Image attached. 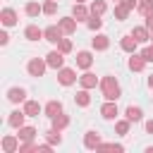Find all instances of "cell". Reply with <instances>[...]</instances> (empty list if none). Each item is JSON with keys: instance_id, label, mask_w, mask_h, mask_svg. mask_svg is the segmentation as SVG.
<instances>
[{"instance_id": "cell-1", "label": "cell", "mask_w": 153, "mask_h": 153, "mask_svg": "<svg viewBox=\"0 0 153 153\" xmlns=\"http://www.w3.org/2000/svg\"><path fill=\"white\" fill-rule=\"evenodd\" d=\"M98 88H100V93L105 96V100H117V98L122 96V86H120V81H117L112 74H105V76L98 81Z\"/></svg>"}, {"instance_id": "cell-2", "label": "cell", "mask_w": 153, "mask_h": 153, "mask_svg": "<svg viewBox=\"0 0 153 153\" xmlns=\"http://www.w3.org/2000/svg\"><path fill=\"white\" fill-rule=\"evenodd\" d=\"M45 69H48V62L43 60V57H31L29 62H26V72H29V76H43L45 74Z\"/></svg>"}, {"instance_id": "cell-3", "label": "cell", "mask_w": 153, "mask_h": 153, "mask_svg": "<svg viewBox=\"0 0 153 153\" xmlns=\"http://www.w3.org/2000/svg\"><path fill=\"white\" fill-rule=\"evenodd\" d=\"M62 36H65V31L60 29V24H50V26L43 29V41H48V43H53V45H57Z\"/></svg>"}, {"instance_id": "cell-4", "label": "cell", "mask_w": 153, "mask_h": 153, "mask_svg": "<svg viewBox=\"0 0 153 153\" xmlns=\"http://www.w3.org/2000/svg\"><path fill=\"white\" fill-rule=\"evenodd\" d=\"M57 81H60L62 86H72L74 81H79L76 69H72V67H60V69H57Z\"/></svg>"}, {"instance_id": "cell-5", "label": "cell", "mask_w": 153, "mask_h": 153, "mask_svg": "<svg viewBox=\"0 0 153 153\" xmlns=\"http://www.w3.org/2000/svg\"><path fill=\"white\" fill-rule=\"evenodd\" d=\"M45 62H48L50 69H60V67H65V53H60V50L55 48V50H50V53L45 55Z\"/></svg>"}, {"instance_id": "cell-6", "label": "cell", "mask_w": 153, "mask_h": 153, "mask_svg": "<svg viewBox=\"0 0 153 153\" xmlns=\"http://www.w3.org/2000/svg\"><path fill=\"white\" fill-rule=\"evenodd\" d=\"M100 115H103V120H117V115H120L117 100H105L100 105Z\"/></svg>"}, {"instance_id": "cell-7", "label": "cell", "mask_w": 153, "mask_h": 153, "mask_svg": "<svg viewBox=\"0 0 153 153\" xmlns=\"http://www.w3.org/2000/svg\"><path fill=\"white\" fill-rule=\"evenodd\" d=\"M0 146H2V153H17L19 151V136L17 134H7V136H2Z\"/></svg>"}, {"instance_id": "cell-8", "label": "cell", "mask_w": 153, "mask_h": 153, "mask_svg": "<svg viewBox=\"0 0 153 153\" xmlns=\"http://www.w3.org/2000/svg\"><path fill=\"white\" fill-rule=\"evenodd\" d=\"M74 60H76V69H91V65H93V53H91V50H79Z\"/></svg>"}, {"instance_id": "cell-9", "label": "cell", "mask_w": 153, "mask_h": 153, "mask_svg": "<svg viewBox=\"0 0 153 153\" xmlns=\"http://www.w3.org/2000/svg\"><path fill=\"white\" fill-rule=\"evenodd\" d=\"M7 100L14 103V105L24 103V100H26V88H22V86H10V88H7Z\"/></svg>"}, {"instance_id": "cell-10", "label": "cell", "mask_w": 153, "mask_h": 153, "mask_svg": "<svg viewBox=\"0 0 153 153\" xmlns=\"http://www.w3.org/2000/svg\"><path fill=\"white\" fill-rule=\"evenodd\" d=\"M0 22H2V26H14V24L19 22V14H17L12 7H2V10H0Z\"/></svg>"}, {"instance_id": "cell-11", "label": "cell", "mask_w": 153, "mask_h": 153, "mask_svg": "<svg viewBox=\"0 0 153 153\" xmlns=\"http://www.w3.org/2000/svg\"><path fill=\"white\" fill-rule=\"evenodd\" d=\"M148 62H146V57L141 55V53H131L129 55V62H127V67L131 69V72H143V67H146Z\"/></svg>"}, {"instance_id": "cell-12", "label": "cell", "mask_w": 153, "mask_h": 153, "mask_svg": "<svg viewBox=\"0 0 153 153\" xmlns=\"http://www.w3.org/2000/svg\"><path fill=\"white\" fill-rule=\"evenodd\" d=\"M72 17H74L76 22H86V19L91 17V7H86L84 2H74V7H72Z\"/></svg>"}, {"instance_id": "cell-13", "label": "cell", "mask_w": 153, "mask_h": 153, "mask_svg": "<svg viewBox=\"0 0 153 153\" xmlns=\"http://www.w3.org/2000/svg\"><path fill=\"white\" fill-rule=\"evenodd\" d=\"M120 48H122L124 53H129V55H131V53H136V48H139V41H136L131 33H127V36H122V38H120Z\"/></svg>"}, {"instance_id": "cell-14", "label": "cell", "mask_w": 153, "mask_h": 153, "mask_svg": "<svg viewBox=\"0 0 153 153\" xmlns=\"http://www.w3.org/2000/svg\"><path fill=\"white\" fill-rule=\"evenodd\" d=\"M98 81H100V79H98L93 72H88V69H84V74L79 76V86H81V88H96Z\"/></svg>"}, {"instance_id": "cell-15", "label": "cell", "mask_w": 153, "mask_h": 153, "mask_svg": "<svg viewBox=\"0 0 153 153\" xmlns=\"http://www.w3.org/2000/svg\"><path fill=\"white\" fill-rule=\"evenodd\" d=\"M43 112H45V117H55V115L65 112V110H62V100H57V98L48 100V103L43 105Z\"/></svg>"}, {"instance_id": "cell-16", "label": "cell", "mask_w": 153, "mask_h": 153, "mask_svg": "<svg viewBox=\"0 0 153 153\" xmlns=\"http://www.w3.org/2000/svg\"><path fill=\"white\" fill-rule=\"evenodd\" d=\"M98 146H100V134H98V131H93V129H91V131H86V134H84V148L96 151Z\"/></svg>"}, {"instance_id": "cell-17", "label": "cell", "mask_w": 153, "mask_h": 153, "mask_svg": "<svg viewBox=\"0 0 153 153\" xmlns=\"http://www.w3.org/2000/svg\"><path fill=\"white\" fill-rule=\"evenodd\" d=\"M57 24H60V29L65 31V36H72V33L76 31V19H74V17H62V19H57Z\"/></svg>"}, {"instance_id": "cell-18", "label": "cell", "mask_w": 153, "mask_h": 153, "mask_svg": "<svg viewBox=\"0 0 153 153\" xmlns=\"http://www.w3.org/2000/svg\"><path fill=\"white\" fill-rule=\"evenodd\" d=\"M22 110L26 112V117H38V115L43 112V108H41L38 100H24V108H22Z\"/></svg>"}, {"instance_id": "cell-19", "label": "cell", "mask_w": 153, "mask_h": 153, "mask_svg": "<svg viewBox=\"0 0 153 153\" xmlns=\"http://www.w3.org/2000/svg\"><path fill=\"white\" fill-rule=\"evenodd\" d=\"M124 117H127L129 122H141V120H143V110H141L139 105H127V108H124Z\"/></svg>"}, {"instance_id": "cell-20", "label": "cell", "mask_w": 153, "mask_h": 153, "mask_svg": "<svg viewBox=\"0 0 153 153\" xmlns=\"http://www.w3.org/2000/svg\"><path fill=\"white\" fill-rule=\"evenodd\" d=\"M24 117H26V112H24V110H12V112H10V117H7V124H10V127H14V129H19V127H24Z\"/></svg>"}, {"instance_id": "cell-21", "label": "cell", "mask_w": 153, "mask_h": 153, "mask_svg": "<svg viewBox=\"0 0 153 153\" xmlns=\"http://www.w3.org/2000/svg\"><path fill=\"white\" fill-rule=\"evenodd\" d=\"M24 38H26V41H41V38H43V29H38L36 24H29V26L24 29Z\"/></svg>"}, {"instance_id": "cell-22", "label": "cell", "mask_w": 153, "mask_h": 153, "mask_svg": "<svg viewBox=\"0 0 153 153\" xmlns=\"http://www.w3.org/2000/svg\"><path fill=\"white\" fill-rule=\"evenodd\" d=\"M131 36H134L139 43H148V41H151V31H148V26H134V29H131Z\"/></svg>"}, {"instance_id": "cell-23", "label": "cell", "mask_w": 153, "mask_h": 153, "mask_svg": "<svg viewBox=\"0 0 153 153\" xmlns=\"http://www.w3.org/2000/svg\"><path fill=\"white\" fill-rule=\"evenodd\" d=\"M91 45H93V50H108V48H110V36L96 33V38L91 41Z\"/></svg>"}, {"instance_id": "cell-24", "label": "cell", "mask_w": 153, "mask_h": 153, "mask_svg": "<svg viewBox=\"0 0 153 153\" xmlns=\"http://www.w3.org/2000/svg\"><path fill=\"white\" fill-rule=\"evenodd\" d=\"M129 12H131V7H127L124 2H115L112 14H115V19H117V22H124V19L129 17Z\"/></svg>"}, {"instance_id": "cell-25", "label": "cell", "mask_w": 153, "mask_h": 153, "mask_svg": "<svg viewBox=\"0 0 153 153\" xmlns=\"http://www.w3.org/2000/svg\"><path fill=\"white\" fill-rule=\"evenodd\" d=\"M50 127H55V129H67L69 127V117L65 115V112H60V115H55V117H50Z\"/></svg>"}, {"instance_id": "cell-26", "label": "cell", "mask_w": 153, "mask_h": 153, "mask_svg": "<svg viewBox=\"0 0 153 153\" xmlns=\"http://www.w3.org/2000/svg\"><path fill=\"white\" fill-rule=\"evenodd\" d=\"M17 136H19V141H33L36 139V127H19L17 129Z\"/></svg>"}, {"instance_id": "cell-27", "label": "cell", "mask_w": 153, "mask_h": 153, "mask_svg": "<svg viewBox=\"0 0 153 153\" xmlns=\"http://www.w3.org/2000/svg\"><path fill=\"white\" fill-rule=\"evenodd\" d=\"M74 103H76L79 108H88V105H91V96H88V88H81V91H76V96H74Z\"/></svg>"}, {"instance_id": "cell-28", "label": "cell", "mask_w": 153, "mask_h": 153, "mask_svg": "<svg viewBox=\"0 0 153 153\" xmlns=\"http://www.w3.org/2000/svg\"><path fill=\"white\" fill-rule=\"evenodd\" d=\"M45 141L53 143V146H60V143H62V131L55 129V127H50V129L45 131Z\"/></svg>"}, {"instance_id": "cell-29", "label": "cell", "mask_w": 153, "mask_h": 153, "mask_svg": "<svg viewBox=\"0 0 153 153\" xmlns=\"http://www.w3.org/2000/svg\"><path fill=\"white\" fill-rule=\"evenodd\" d=\"M24 12H26V17H38V14L43 12V5H38L36 0H29V2L24 5Z\"/></svg>"}, {"instance_id": "cell-30", "label": "cell", "mask_w": 153, "mask_h": 153, "mask_svg": "<svg viewBox=\"0 0 153 153\" xmlns=\"http://www.w3.org/2000/svg\"><path fill=\"white\" fill-rule=\"evenodd\" d=\"M129 127H131V122L124 117V120H115V131L120 134V136H124V134H129Z\"/></svg>"}, {"instance_id": "cell-31", "label": "cell", "mask_w": 153, "mask_h": 153, "mask_svg": "<svg viewBox=\"0 0 153 153\" xmlns=\"http://www.w3.org/2000/svg\"><path fill=\"white\" fill-rule=\"evenodd\" d=\"M38 143H36V139L33 141H24V143H19V151L17 153H38Z\"/></svg>"}, {"instance_id": "cell-32", "label": "cell", "mask_w": 153, "mask_h": 153, "mask_svg": "<svg viewBox=\"0 0 153 153\" xmlns=\"http://www.w3.org/2000/svg\"><path fill=\"white\" fill-rule=\"evenodd\" d=\"M136 12L143 14V17L153 14V0H143V2H139V5H136Z\"/></svg>"}, {"instance_id": "cell-33", "label": "cell", "mask_w": 153, "mask_h": 153, "mask_svg": "<svg viewBox=\"0 0 153 153\" xmlns=\"http://www.w3.org/2000/svg\"><path fill=\"white\" fill-rule=\"evenodd\" d=\"M105 10H108L105 0H91V14H105Z\"/></svg>"}, {"instance_id": "cell-34", "label": "cell", "mask_w": 153, "mask_h": 153, "mask_svg": "<svg viewBox=\"0 0 153 153\" xmlns=\"http://www.w3.org/2000/svg\"><path fill=\"white\" fill-rule=\"evenodd\" d=\"M86 26H88L91 31H98V29L103 26V19H100V14H91V17L86 19Z\"/></svg>"}, {"instance_id": "cell-35", "label": "cell", "mask_w": 153, "mask_h": 153, "mask_svg": "<svg viewBox=\"0 0 153 153\" xmlns=\"http://www.w3.org/2000/svg\"><path fill=\"white\" fill-rule=\"evenodd\" d=\"M57 50H60V53H65V55H67V53H72V41L62 36V38H60V43H57Z\"/></svg>"}, {"instance_id": "cell-36", "label": "cell", "mask_w": 153, "mask_h": 153, "mask_svg": "<svg viewBox=\"0 0 153 153\" xmlns=\"http://www.w3.org/2000/svg\"><path fill=\"white\" fill-rule=\"evenodd\" d=\"M96 151H117V153H122L124 146H122V143H100Z\"/></svg>"}, {"instance_id": "cell-37", "label": "cell", "mask_w": 153, "mask_h": 153, "mask_svg": "<svg viewBox=\"0 0 153 153\" xmlns=\"http://www.w3.org/2000/svg\"><path fill=\"white\" fill-rule=\"evenodd\" d=\"M57 12V0H45L43 2V14H55Z\"/></svg>"}, {"instance_id": "cell-38", "label": "cell", "mask_w": 153, "mask_h": 153, "mask_svg": "<svg viewBox=\"0 0 153 153\" xmlns=\"http://www.w3.org/2000/svg\"><path fill=\"white\" fill-rule=\"evenodd\" d=\"M141 55L146 57V62H153V45H146V48L141 50Z\"/></svg>"}, {"instance_id": "cell-39", "label": "cell", "mask_w": 153, "mask_h": 153, "mask_svg": "<svg viewBox=\"0 0 153 153\" xmlns=\"http://www.w3.org/2000/svg\"><path fill=\"white\" fill-rule=\"evenodd\" d=\"M10 43V33L7 31H0V45H7Z\"/></svg>"}, {"instance_id": "cell-40", "label": "cell", "mask_w": 153, "mask_h": 153, "mask_svg": "<svg viewBox=\"0 0 153 153\" xmlns=\"http://www.w3.org/2000/svg\"><path fill=\"white\" fill-rule=\"evenodd\" d=\"M143 129H146V134H153V120H146Z\"/></svg>"}, {"instance_id": "cell-41", "label": "cell", "mask_w": 153, "mask_h": 153, "mask_svg": "<svg viewBox=\"0 0 153 153\" xmlns=\"http://www.w3.org/2000/svg\"><path fill=\"white\" fill-rule=\"evenodd\" d=\"M146 26H148V31L153 33V14H148V17H146Z\"/></svg>"}, {"instance_id": "cell-42", "label": "cell", "mask_w": 153, "mask_h": 153, "mask_svg": "<svg viewBox=\"0 0 153 153\" xmlns=\"http://www.w3.org/2000/svg\"><path fill=\"white\" fill-rule=\"evenodd\" d=\"M148 88H153V74L148 76Z\"/></svg>"}, {"instance_id": "cell-43", "label": "cell", "mask_w": 153, "mask_h": 153, "mask_svg": "<svg viewBox=\"0 0 153 153\" xmlns=\"http://www.w3.org/2000/svg\"><path fill=\"white\" fill-rule=\"evenodd\" d=\"M146 153H153V146H148V148H146Z\"/></svg>"}, {"instance_id": "cell-44", "label": "cell", "mask_w": 153, "mask_h": 153, "mask_svg": "<svg viewBox=\"0 0 153 153\" xmlns=\"http://www.w3.org/2000/svg\"><path fill=\"white\" fill-rule=\"evenodd\" d=\"M74 2H86V0H74Z\"/></svg>"}, {"instance_id": "cell-45", "label": "cell", "mask_w": 153, "mask_h": 153, "mask_svg": "<svg viewBox=\"0 0 153 153\" xmlns=\"http://www.w3.org/2000/svg\"><path fill=\"white\" fill-rule=\"evenodd\" d=\"M115 2H122V0H115Z\"/></svg>"}, {"instance_id": "cell-46", "label": "cell", "mask_w": 153, "mask_h": 153, "mask_svg": "<svg viewBox=\"0 0 153 153\" xmlns=\"http://www.w3.org/2000/svg\"><path fill=\"white\" fill-rule=\"evenodd\" d=\"M151 41H153V33H151Z\"/></svg>"}, {"instance_id": "cell-47", "label": "cell", "mask_w": 153, "mask_h": 153, "mask_svg": "<svg viewBox=\"0 0 153 153\" xmlns=\"http://www.w3.org/2000/svg\"><path fill=\"white\" fill-rule=\"evenodd\" d=\"M139 2H143V0H139Z\"/></svg>"}]
</instances>
